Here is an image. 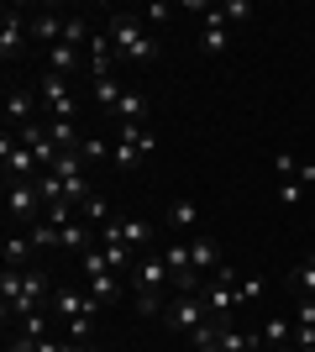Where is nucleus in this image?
I'll list each match as a JSON object with an SVG mask.
<instances>
[{
	"mask_svg": "<svg viewBox=\"0 0 315 352\" xmlns=\"http://www.w3.org/2000/svg\"><path fill=\"white\" fill-rule=\"evenodd\" d=\"M200 43H205V53H226L231 47V27L221 21V6H205V37Z\"/></svg>",
	"mask_w": 315,
	"mask_h": 352,
	"instance_id": "obj_12",
	"label": "nucleus"
},
{
	"mask_svg": "<svg viewBox=\"0 0 315 352\" xmlns=\"http://www.w3.org/2000/svg\"><path fill=\"white\" fill-rule=\"evenodd\" d=\"M273 195H279V206H284V210H294V206H300V195H305V184H300V179H279V190H273Z\"/></svg>",
	"mask_w": 315,
	"mask_h": 352,
	"instance_id": "obj_34",
	"label": "nucleus"
},
{
	"mask_svg": "<svg viewBox=\"0 0 315 352\" xmlns=\"http://www.w3.org/2000/svg\"><path fill=\"white\" fill-rule=\"evenodd\" d=\"M289 289L294 294H315V258H305L300 268H289Z\"/></svg>",
	"mask_w": 315,
	"mask_h": 352,
	"instance_id": "obj_28",
	"label": "nucleus"
},
{
	"mask_svg": "<svg viewBox=\"0 0 315 352\" xmlns=\"http://www.w3.org/2000/svg\"><path fill=\"white\" fill-rule=\"evenodd\" d=\"M221 352H263L257 331H237V326H221Z\"/></svg>",
	"mask_w": 315,
	"mask_h": 352,
	"instance_id": "obj_24",
	"label": "nucleus"
},
{
	"mask_svg": "<svg viewBox=\"0 0 315 352\" xmlns=\"http://www.w3.org/2000/svg\"><path fill=\"white\" fill-rule=\"evenodd\" d=\"M5 352H37V342H32V337H21V331H16V337L5 342Z\"/></svg>",
	"mask_w": 315,
	"mask_h": 352,
	"instance_id": "obj_41",
	"label": "nucleus"
},
{
	"mask_svg": "<svg viewBox=\"0 0 315 352\" xmlns=\"http://www.w3.org/2000/svg\"><path fill=\"white\" fill-rule=\"evenodd\" d=\"M132 289H137V294H168V289H174L163 252H142V258H137V268H132Z\"/></svg>",
	"mask_w": 315,
	"mask_h": 352,
	"instance_id": "obj_6",
	"label": "nucleus"
},
{
	"mask_svg": "<svg viewBox=\"0 0 315 352\" xmlns=\"http://www.w3.org/2000/svg\"><path fill=\"white\" fill-rule=\"evenodd\" d=\"M58 352H95L90 342H69V337H58Z\"/></svg>",
	"mask_w": 315,
	"mask_h": 352,
	"instance_id": "obj_42",
	"label": "nucleus"
},
{
	"mask_svg": "<svg viewBox=\"0 0 315 352\" xmlns=\"http://www.w3.org/2000/svg\"><path fill=\"white\" fill-rule=\"evenodd\" d=\"M121 242H126V248H148L152 226H148V221H121Z\"/></svg>",
	"mask_w": 315,
	"mask_h": 352,
	"instance_id": "obj_30",
	"label": "nucleus"
},
{
	"mask_svg": "<svg viewBox=\"0 0 315 352\" xmlns=\"http://www.w3.org/2000/svg\"><path fill=\"white\" fill-rule=\"evenodd\" d=\"M0 252H5V268H21V274H27L32 258H37V248H32V236H27V232H11Z\"/></svg>",
	"mask_w": 315,
	"mask_h": 352,
	"instance_id": "obj_14",
	"label": "nucleus"
},
{
	"mask_svg": "<svg viewBox=\"0 0 315 352\" xmlns=\"http://www.w3.org/2000/svg\"><path fill=\"white\" fill-rule=\"evenodd\" d=\"M21 337L43 342L47 337V310H32V316H21Z\"/></svg>",
	"mask_w": 315,
	"mask_h": 352,
	"instance_id": "obj_35",
	"label": "nucleus"
},
{
	"mask_svg": "<svg viewBox=\"0 0 315 352\" xmlns=\"http://www.w3.org/2000/svg\"><path fill=\"white\" fill-rule=\"evenodd\" d=\"M74 69H84V53H79V47L58 43V47H53V53H47V74H63V79H69V74H74Z\"/></svg>",
	"mask_w": 315,
	"mask_h": 352,
	"instance_id": "obj_18",
	"label": "nucleus"
},
{
	"mask_svg": "<svg viewBox=\"0 0 315 352\" xmlns=\"http://www.w3.org/2000/svg\"><path fill=\"white\" fill-rule=\"evenodd\" d=\"M273 174H279V179H300V163H294L289 147H284V153H273Z\"/></svg>",
	"mask_w": 315,
	"mask_h": 352,
	"instance_id": "obj_36",
	"label": "nucleus"
},
{
	"mask_svg": "<svg viewBox=\"0 0 315 352\" xmlns=\"http://www.w3.org/2000/svg\"><path fill=\"white\" fill-rule=\"evenodd\" d=\"M21 47H27V16L16 11V6H5V11H0V53H5V58H21Z\"/></svg>",
	"mask_w": 315,
	"mask_h": 352,
	"instance_id": "obj_9",
	"label": "nucleus"
},
{
	"mask_svg": "<svg viewBox=\"0 0 315 352\" xmlns=\"http://www.w3.org/2000/svg\"><path fill=\"white\" fill-rule=\"evenodd\" d=\"M47 137H53V147H58V153H79V142H84L79 121H63V116H47Z\"/></svg>",
	"mask_w": 315,
	"mask_h": 352,
	"instance_id": "obj_13",
	"label": "nucleus"
},
{
	"mask_svg": "<svg viewBox=\"0 0 315 352\" xmlns=\"http://www.w3.org/2000/svg\"><path fill=\"white\" fill-rule=\"evenodd\" d=\"M163 321H168V331H179V337H189L200 321H210V305H205V294H174L168 300V310H163Z\"/></svg>",
	"mask_w": 315,
	"mask_h": 352,
	"instance_id": "obj_5",
	"label": "nucleus"
},
{
	"mask_svg": "<svg viewBox=\"0 0 315 352\" xmlns=\"http://www.w3.org/2000/svg\"><path fill=\"white\" fill-rule=\"evenodd\" d=\"M105 37L116 43L121 63H158V58H163L158 37H148V32H142V16H132V11H110V21H105Z\"/></svg>",
	"mask_w": 315,
	"mask_h": 352,
	"instance_id": "obj_1",
	"label": "nucleus"
},
{
	"mask_svg": "<svg viewBox=\"0 0 315 352\" xmlns=\"http://www.w3.org/2000/svg\"><path fill=\"white\" fill-rule=\"evenodd\" d=\"M300 184H305V190L315 184V163H300Z\"/></svg>",
	"mask_w": 315,
	"mask_h": 352,
	"instance_id": "obj_43",
	"label": "nucleus"
},
{
	"mask_svg": "<svg viewBox=\"0 0 315 352\" xmlns=\"http://www.w3.org/2000/svg\"><path fill=\"white\" fill-rule=\"evenodd\" d=\"M63 248L84 258V252L95 248V232H90V221H69V226H63Z\"/></svg>",
	"mask_w": 315,
	"mask_h": 352,
	"instance_id": "obj_23",
	"label": "nucleus"
},
{
	"mask_svg": "<svg viewBox=\"0 0 315 352\" xmlns=\"http://www.w3.org/2000/svg\"><path fill=\"white\" fill-rule=\"evenodd\" d=\"M305 258H315V248H310V252H305Z\"/></svg>",
	"mask_w": 315,
	"mask_h": 352,
	"instance_id": "obj_44",
	"label": "nucleus"
},
{
	"mask_svg": "<svg viewBox=\"0 0 315 352\" xmlns=\"http://www.w3.org/2000/svg\"><path fill=\"white\" fill-rule=\"evenodd\" d=\"M5 216H11V226H21V232H32L37 221H47L43 190H37V184H5Z\"/></svg>",
	"mask_w": 315,
	"mask_h": 352,
	"instance_id": "obj_3",
	"label": "nucleus"
},
{
	"mask_svg": "<svg viewBox=\"0 0 315 352\" xmlns=\"http://www.w3.org/2000/svg\"><path fill=\"white\" fill-rule=\"evenodd\" d=\"M84 168H90V163L79 158V153H58V163H53V174H58V179H84Z\"/></svg>",
	"mask_w": 315,
	"mask_h": 352,
	"instance_id": "obj_31",
	"label": "nucleus"
},
{
	"mask_svg": "<svg viewBox=\"0 0 315 352\" xmlns=\"http://www.w3.org/2000/svg\"><path fill=\"white\" fill-rule=\"evenodd\" d=\"M148 116H152V100L142 95V89H126V95H121V105L110 111V121H116V126H148Z\"/></svg>",
	"mask_w": 315,
	"mask_h": 352,
	"instance_id": "obj_10",
	"label": "nucleus"
},
{
	"mask_svg": "<svg viewBox=\"0 0 315 352\" xmlns=\"http://www.w3.org/2000/svg\"><path fill=\"white\" fill-rule=\"evenodd\" d=\"M310 232H315V221H310Z\"/></svg>",
	"mask_w": 315,
	"mask_h": 352,
	"instance_id": "obj_45",
	"label": "nucleus"
},
{
	"mask_svg": "<svg viewBox=\"0 0 315 352\" xmlns=\"http://www.w3.org/2000/svg\"><path fill=\"white\" fill-rule=\"evenodd\" d=\"M163 221L174 226V232H195V226H200V206H195V200H174Z\"/></svg>",
	"mask_w": 315,
	"mask_h": 352,
	"instance_id": "obj_21",
	"label": "nucleus"
},
{
	"mask_svg": "<svg viewBox=\"0 0 315 352\" xmlns=\"http://www.w3.org/2000/svg\"><path fill=\"white\" fill-rule=\"evenodd\" d=\"M237 268H215V274H210V289H205V305H210V316H215V321H231V310H242V289H237Z\"/></svg>",
	"mask_w": 315,
	"mask_h": 352,
	"instance_id": "obj_4",
	"label": "nucleus"
},
{
	"mask_svg": "<svg viewBox=\"0 0 315 352\" xmlns=\"http://www.w3.org/2000/svg\"><path fill=\"white\" fill-rule=\"evenodd\" d=\"M43 105H47V116H63V121H79V100L69 95V79L63 74H43Z\"/></svg>",
	"mask_w": 315,
	"mask_h": 352,
	"instance_id": "obj_8",
	"label": "nucleus"
},
{
	"mask_svg": "<svg viewBox=\"0 0 315 352\" xmlns=\"http://www.w3.org/2000/svg\"><path fill=\"white\" fill-rule=\"evenodd\" d=\"M221 21H226V27H237V21H253V6H247V0H221Z\"/></svg>",
	"mask_w": 315,
	"mask_h": 352,
	"instance_id": "obj_33",
	"label": "nucleus"
},
{
	"mask_svg": "<svg viewBox=\"0 0 315 352\" xmlns=\"http://www.w3.org/2000/svg\"><path fill=\"white\" fill-rule=\"evenodd\" d=\"M63 43L84 53V47L95 43V27H90V21H84V16H63Z\"/></svg>",
	"mask_w": 315,
	"mask_h": 352,
	"instance_id": "obj_22",
	"label": "nucleus"
},
{
	"mask_svg": "<svg viewBox=\"0 0 315 352\" xmlns=\"http://www.w3.org/2000/svg\"><path fill=\"white\" fill-rule=\"evenodd\" d=\"M21 289H27V274H21V268H5V274H0V300H5V305H16V300H21Z\"/></svg>",
	"mask_w": 315,
	"mask_h": 352,
	"instance_id": "obj_27",
	"label": "nucleus"
},
{
	"mask_svg": "<svg viewBox=\"0 0 315 352\" xmlns=\"http://www.w3.org/2000/svg\"><path fill=\"white\" fill-rule=\"evenodd\" d=\"M27 121H37V95L32 89H5V126H27Z\"/></svg>",
	"mask_w": 315,
	"mask_h": 352,
	"instance_id": "obj_11",
	"label": "nucleus"
},
{
	"mask_svg": "<svg viewBox=\"0 0 315 352\" xmlns=\"http://www.w3.org/2000/svg\"><path fill=\"white\" fill-rule=\"evenodd\" d=\"M168 16H174V6H163V0H158V6H148V11H142V21H152V27H163Z\"/></svg>",
	"mask_w": 315,
	"mask_h": 352,
	"instance_id": "obj_39",
	"label": "nucleus"
},
{
	"mask_svg": "<svg viewBox=\"0 0 315 352\" xmlns=\"http://www.w3.org/2000/svg\"><path fill=\"white\" fill-rule=\"evenodd\" d=\"M32 248L37 252H47V248H63V226H53V221H37V226H32Z\"/></svg>",
	"mask_w": 315,
	"mask_h": 352,
	"instance_id": "obj_26",
	"label": "nucleus"
},
{
	"mask_svg": "<svg viewBox=\"0 0 315 352\" xmlns=\"http://www.w3.org/2000/svg\"><path fill=\"white\" fill-rule=\"evenodd\" d=\"M189 258H195V274H215V268H221V252H215V242H210L205 232L189 236Z\"/></svg>",
	"mask_w": 315,
	"mask_h": 352,
	"instance_id": "obj_16",
	"label": "nucleus"
},
{
	"mask_svg": "<svg viewBox=\"0 0 315 352\" xmlns=\"http://www.w3.org/2000/svg\"><path fill=\"white\" fill-rule=\"evenodd\" d=\"M294 326H315V294H300V305H294Z\"/></svg>",
	"mask_w": 315,
	"mask_h": 352,
	"instance_id": "obj_38",
	"label": "nucleus"
},
{
	"mask_svg": "<svg viewBox=\"0 0 315 352\" xmlns=\"http://www.w3.org/2000/svg\"><path fill=\"white\" fill-rule=\"evenodd\" d=\"M257 342H263V352H273V347H289V342H294V326H289L284 316H273V321H263Z\"/></svg>",
	"mask_w": 315,
	"mask_h": 352,
	"instance_id": "obj_19",
	"label": "nucleus"
},
{
	"mask_svg": "<svg viewBox=\"0 0 315 352\" xmlns=\"http://www.w3.org/2000/svg\"><path fill=\"white\" fill-rule=\"evenodd\" d=\"M79 221H90V226H105V221H116V216H110V200H105V195L95 190L90 200L79 206Z\"/></svg>",
	"mask_w": 315,
	"mask_h": 352,
	"instance_id": "obj_25",
	"label": "nucleus"
},
{
	"mask_svg": "<svg viewBox=\"0 0 315 352\" xmlns=\"http://www.w3.org/2000/svg\"><path fill=\"white\" fill-rule=\"evenodd\" d=\"M237 289H242V305H253L257 294H263V279H242V284H237Z\"/></svg>",
	"mask_w": 315,
	"mask_h": 352,
	"instance_id": "obj_40",
	"label": "nucleus"
},
{
	"mask_svg": "<svg viewBox=\"0 0 315 352\" xmlns=\"http://www.w3.org/2000/svg\"><path fill=\"white\" fill-rule=\"evenodd\" d=\"M47 310H53V321H79V316H95V300L84 289H74V284H58L53 289V300H47Z\"/></svg>",
	"mask_w": 315,
	"mask_h": 352,
	"instance_id": "obj_7",
	"label": "nucleus"
},
{
	"mask_svg": "<svg viewBox=\"0 0 315 352\" xmlns=\"http://www.w3.org/2000/svg\"><path fill=\"white\" fill-rule=\"evenodd\" d=\"M32 32H37L47 47H58V43H63V16H37V21H32Z\"/></svg>",
	"mask_w": 315,
	"mask_h": 352,
	"instance_id": "obj_29",
	"label": "nucleus"
},
{
	"mask_svg": "<svg viewBox=\"0 0 315 352\" xmlns=\"http://www.w3.org/2000/svg\"><path fill=\"white\" fill-rule=\"evenodd\" d=\"M0 163H5V184H37L43 179V163L32 158V147H21V137L11 126L0 132Z\"/></svg>",
	"mask_w": 315,
	"mask_h": 352,
	"instance_id": "obj_2",
	"label": "nucleus"
},
{
	"mask_svg": "<svg viewBox=\"0 0 315 352\" xmlns=\"http://www.w3.org/2000/svg\"><path fill=\"white\" fill-rule=\"evenodd\" d=\"M84 279H90V289H84V294L95 300V310H100V305H116L121 294H126V289H121V279H116V274H84Z\"/></svg>",
	"mask_w": 315,
	"mask_h": 352,
	"instance_id": "obj_15",
	"label": "nucleus"
},
{
	"mask_svg": "<svg viewBox=\"0 0 315 352\" xmlns=\"http://www.w3.org/2000/svg\"><path fill=\"white\" fill-rule=\"evenodd\" d=\"M90 89H95V105H100L105 116H110V111H116V105H121V95H126L116 74H110V79H90Z\"/></svg>",
	"mask_w": 315,
	"mask_h": 352,
	"instance_id": "obj_20",
	"label": "nucleus"
},
{
	"mask_svg": "<svg viewBox=\"0 0 315 352\" xmlns=\"http://www.w3.org/2000/svg\"><path fill=\"white\" fill-rule=\"evenodd\" d=\"M79 158L84 163H105L110 158V142H105V137H84V142H79Z\"/></svg>",
	"mask_w": 315,
	"mask_h": 352,
	"instance_id": "obj_32",
	"label": "nucleus"
},
{
	"mask_svg": "<svg viewBox=\"0 0 315 352\" xmlns=\"http://www.w3.org/2000/svg\"><path fill=\"white\" fill-rule=\"evenodd\" d=\"M63 331H69V342H90V331H95V316H79V321H69Z\"/></svg>",
	"mask_w": 315,
	"mask_h": 352,
	"instance_id": "obj_37",
	"label": "nucleus"
},
{
	"mask_svg": "<svg viewBox=\"0 0 315 352\" xmlns=\"http://www.w3.org/2000/svg\"><path fill=\"white\" fill-rule=\"evenodd\" d=\"M221 326H231V321H215V316L200 321L195 331H189V347H195V352H221Z\"/></svg>",
	"mask_w": 315,
	"mask_h": 352,
	"instance_id": "obj_17",
	"label": "nucleus"
}]
</instances>
